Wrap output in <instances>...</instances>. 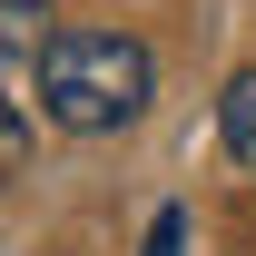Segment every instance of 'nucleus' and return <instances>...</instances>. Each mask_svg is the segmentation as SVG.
I'll return each mask as SVG.
<instances>
[{
  "instance_id": "1",
  "label": "nucleus",
  "mask_w": 256,
  "mask_h": 256,
  "mask_svg": "<svg viewBox=\"0 0 256 256\" xmlns=\"http://www.w3.org/2000/svg\"><path fill=\"white\" fill-rule=\"evenodd\" d=\"M148 98H158L148 40H128V30H50V50H40V108H50V128L108 138V128L148 118Z\"/></svg>"
},
{
  "instance_id": "2",
  "label": "nucleus",
  "mask_w": 256,
  "mask_h": 256,
  "mask_svg": "<svg viewBox=\"0 0 256 256\" xmlns=\"http://www.w3.org/2000/svg\"><path fill=\"white\" fill-rule=\"evenodd\" d=\"M50 0H0V69H40V50H50Z\"/></svg>"
},
{
  "instance_id": "3",
  "label": "nucleus",
  "mask_w": 256,
  "mask_h": 256,
  "mask_svg": "<svg viewBox=\"0 0 256 256\" xmlns=\"http://www.w3.org/2000/svg\"><path fill=\"white\" fill-rule=\"evenodd\" d=\"M217 138H226V158H236V168H256V69H236V79H226V98H217Z\"/></svg>"
},
{
  "instance_id": "4",
  "label": "nucleus",
  "mask_w": 256,
  "mask_h": 256,
  "mask_svg": "<svg viewBox=\"0 0 256 256\" xmlns=\"http://www.w3.org/2000/svg\"><path fill=\"white\" fill-rule=\"evenodd\" d=\"M20 158H30V128H20L10 98H0V178H20Z\"/></svg>"
},
{
  "instance_id": "5",
  "label": "nucleus",
  "mask_w": 256,
  "mask_h": 256,
  "mask_svg": "<svg viewBox=\"0 0 256 256\" xmlns=\"http://www.w3.org/2000/svg\"><path fill=\"white\" fill-rule=\"evenodd\" d=\"M148 256H188V217H178V207H158V226H148Z\"/></svg>"
}]
</instances>
